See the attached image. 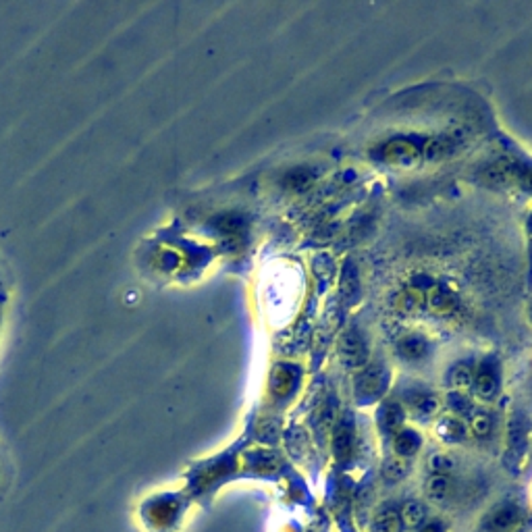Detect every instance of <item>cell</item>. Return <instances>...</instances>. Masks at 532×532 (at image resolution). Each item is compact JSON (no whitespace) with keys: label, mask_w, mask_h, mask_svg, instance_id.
<instances>
[{"label":"cell","mask_w":532,"mask_h":532,"mask_svg":"<svg viewBox=\"0 0 532 532\" xmlns=\"http://www.w3.org/2000/svg\"><path fill=\"white\" fill-rule=\"evenodd\" d=\"M379 156L385 164H391L398 169H414L422 160V150L414 141L398 137V139L383 143L379 150Z\"/></svg>","instance_id":"6da1fadb"},{"label":"cell","mask_w":532,"mask_h":532,"mask_svg":"<svg viewBox=\"0 0 532 532\" xmlns=\"http://www.w3.org/2000/svg\"><path fill=\"white\" fill-rule=\"evenodd\" d=\"M387 379L389 375L383 364H366L356 379V398L362 401L381 398L383 391L387 389Z\"/></svg>","instance_id":"7a4b0ae2"},{"label":"cell","mask_w":532,"mask_h":532,"mask_svg":"<svg viewBox=\"0 0 532 532\" xmlns=\"http://www.w3.org/2000/svg\"><path fill=\"white\" fill-rule=\"evenodd\" d=\"M339 358L347 368H362L368 362V345L360 331L347 329L339 341Z\"/></svg>","instance_id":"3957f363"},{"label":"cell","mask_w":532,"mask_h":532,"mask_svg":"<svg viewBox=\"0 0 532 532\" xmlns=\"http://www.w3.org/2000/svg\"><path fill=\"white\" fill-rule=\"evenodd\" d=\"M520 510L512 503L499 506L495 508L487 520H485V531L487 532H510L516 529V524L520 522Z\"/></svg>","instance_id":"277c9868"},{"label":"cell","mask_w":532,"mask_h":532,"mask_svg":"<svg viewBox=\"0 0 532 532\" xmlns=\"http://www.w3.org/2000/svg\"><path fill=\"white\" fill-rule=\"evenodd\" d=\"M472 385H474L476 398L483 399V401H491L499 391V373H497V368L491 366V364H485L478 370V375L474 377Z\"/></svg>","instance_id":"5b68a950"},{"label":"cell","mask_w":532,"mask_h":532,"mask_svg":"<svg viewBox=\"0 0 532 532\" xmlns=\"http://www.w3.org/2000/svg\"><path fill=\"white\" fill-rule=\"evenodd\" d=\"M435 430H437V437L443 443H449V445L462 443L468 437V426H466V422L460 416H445V418H441L437 422Z\"/></svg>","instance_id":"8992f818"},{"label":"cell","mask_w":532,"mask_h":532,"mask_svg":"<svg viewBox=\"0 0 532 532\" xmlns=\"http://www.w3.org/2000/svg\"><path fill=\"white\" fill-rule=\"evenodd\" d=\"M407 405H409V409L416 418L428 420V418L437 416L441 401L430 391H414V393L407 396Z\"/></svg>","instance_id":"52a82bcc"},{"label":"cell","mask_w":532,"mask_h":532,"mask_svg":"<svg viewBox=\"0 0 532 532\" xmlns=\"http://www.w3.org/2000/svg\"><path fill=\"white\" fill-rule=\"evenodd\" d=\"M297 381V370L289 364H279L270 375V389L276 396H287Z\"/></svg>","instance_id":"ba28073f"},{"label":"cell","mask_w":532,"mask_h":532,"mask_svg":"<svg viewBox=\"0 0 532 532\" xmlns=\"http://www.w3.org/2000/svg\"><path fill=\"white\" fill-rule=\"evenodd\" d=\"M399 356L407 362H418L428 354V341L422 335H405L398 345Z\"/></svg>","instance_id":"9c48e42d"},{"label":"cell","mask_w":532,"mask_h":532,"mask_svg":"<svg viewBox=\"0 0 532 532\" xmlns=\"http://www.w3.org/2000/svg\"><path fill=\"white\" fill-rule=\"evenodd\" d=\"M420 445H422V439H420V435H418L416 430H412V428H399L398 432H396V437H393L396 453H398L399 457H403V460L416 455L418 449H420Z\"/></svg>","instance_id":"30bf717a"},{"label":"cell","mask_w":532,"mask_h":532,"mask_svg":"<svg viewBox=\"0 0 532 532\" xmlns=\"http://www.w3.org/2000/svg\"><path fill=\"white\" fill-rule=\"evenodd\" d=\"M403 416H405V412H403V407L399 405L398 401H385L383 407L379 409V422H381L385 432H393L396 435L399 430V426L403 424Z\"/></svg>","instance_id":"8fae6325"},{"label":"cell","mask_w":532,"mask_h":532,"mask_svg":"<svg viewBox=\"0 0 532 532\" xmlns=\"http://www.w3.org/2000/svg\"><path fill=\"white\" fill-rule=\"evenodd\" d=\"M426 497L435 503H443L449 499L451 495V478L449 476H443V474H430L428 480H426Z\"/></svg>","instance_id":"7c38bea8"},{"label":"cell","mask_w":532,"mask_h":532,"mask_svg":"<svg viewBox=\"0 0 532 532\" xmlns=\"http://www.w3.org/2000/svg\"><path fill=\"white\" fill-rule=\"evenodd\" d=\"M399 518H401V526L403 529H409V531L420 529L424 524V520H426V506L422 501H418V499L407 501L403 506V510L399 512Z\"/></svg>","instance_id":"4fadbf2b"},{"label":"cell","mask_w":532,"mask_h":532,"mask_svg":"<svg viewBox=\"0 0 532 532\" xmlns=\"http://www.w3.org/2000/svg\"><path fill=\"white\" fill-rule=\"evenodd\" d=\"M428 304L437 312H449L457 304V295L447 285H437L428 291Z\"/></svg>","instance_id":"5bb4252c"},{"label":"cell","mask_w":532,"mask_h":532,"mask_svg":"<svg viewBox=\"0 0 532 532\" xmlns=\"http://www.w3.org/2000/svg\"><path fill=\"white\" fill-rule=\"evenodd\" d=\"M447 379L455 391H464V389L472 387V383H474V366L470 362H460L449 370Z\"/></svg>","instance_id":"9a60e30c"},{"label":"cell","mask_w":532,"mask_h":532,"mask_svg":"<svg viewBox=\"0 0 532 532\" xmlns=\"http://www.w3.org/2000/svg\"><path fill=\"white\" fill-rule=\"evenodd\" d=\"M339 291L345 297V302H354L358 297V293H360V276H358V270L354 268L352 263H347L345 268H343Z\"/></svg>","instance_id":"2e32d148"},{"label":"cell","mask_w":532,"mask_h":532,"mask_svg":"<svg viewBox=\"0 0 532 532\" xmlns=\"http://www.w3.org/2000/svg\"><path fill=\"white\" fill-rule=\"evenodd\" d=\"M352 443H354V430L350 422H341L333 435V449L339 457H347L352 453Z\"/></svg>","instance_id":"e0dca14e"},{"label":"cell","mask_w":532,"mask_h":532,"mask_svg":"<svg viewBox=\"0 0 532 532\" xmlns=\"http://www.w3.org/2000/svg\"><path fill=\"white\" fill-rule=\"evenodd\" d=\"M401 518L393 508L381 510L373 520V532H401Z\"/></svg>","instance_id":"ac0fdd59"},{"label":"cell","mask_w":532,"mask_h":532,"mask_svg":"<svg viewBox=\"0 0 532 532\" xmlns=\"http://www.w3.org/2000/svg\"><path fill=\"white\" fill-rule=\"evenodd\" d=\"M455 457L447 451H435L428 455V470L432 474H443V476H449L453 470H455Z\"/></svg>","instance_id":"d6986e66"},{"label":"cell","mask_w":532,"mask_h":532,"mask_svg":"<svg viewBox=\"0 0 532 532\" xmlns=\"http://www.w3.org/2000/svg\"><path fill=\"white\" fill-rule=\"evenodd\" d=\"M383 478L387 480V483H401L405 476H407V472H409V468H407V462L403 460V457H387L385 460V464H383Z\"/></svg>","instance_id":"ffe728a7"},{"label":"cell","mask_w":532,"mask_h":532,"mask_svg":"<svg viewBox=\"0 0 532 532\" xmlns=\"http://www.w3.org/2000/svg\"><path fill=\"white\" fill-rule=\"evenodd\" d=\"M422 304H424V293L416 287H409L398 295V306L401 308V312H407V314L418 312Z\"/></svg>","instance_id":"44dd1931"},{"label":"cell","mask_w":532,"mask_h":532,"mask_svg":"<svg viewBox=\"0 0 532 532\" xmlns=\"http://www.w3.org/2000/svg\"><path fill=\"white\" fill-rule=\"evenodd\" d=\"M470 430L480 439L489 437L493 430V416L489 412H474L470 420Z\"/></svg>","instance_id":"7402d4cb"},{"label":"cell","mask_w":532,"mask_h":532,"mask_svg":"<svg viewBox=\"0 0 532 532\" xmlns=\"http://www.w3.org/2000/svg\"><path fill=\"white\" fill-rule=\"evenodd\" d=\"M244 227H246V221H244V217H240V214H225V217H221V219L217 221V229H219L221 233H227V235H235V233H240Z\"/></svg>","instance_id":"603a6c76"},{"label":"cell","mask_w":532,"mask_h":532,"mask_svg":"<svg viewBox=\"0 0 532 532\" xmlns=\"http://www.w3.org/2000/svg\"><path fill=\"white\" fill-rule=\"evenodd\" d=\"M449 407L453 412H457V416H468V414H474V407L470 403V399H466L460 391H453L449 393Z\"/></svg>","instance_id":"cb8c5ba5"},{"label":"cell","mask_w":532,"mask_h":532,"mask_svg":"<svg viewBox=\"0 0 532 532\" xmlns=\"http://www.w3.org/2000/svg\"><path fill=\"white\" fill-rule=\"evenodd\" d=\"M418 532H443V526L441 524H428V526L420 529Z\"/></svg>","instance_id":"d4e9b609"}]
</instances>
